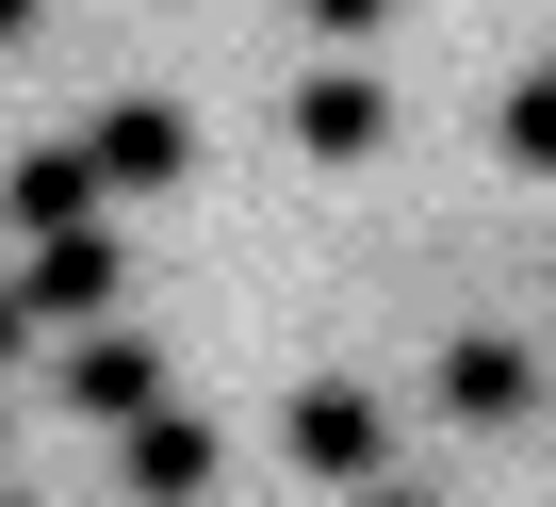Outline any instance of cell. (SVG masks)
<instances>
[{
	"instance_id": "4fadbf2b",
	"label": "cell",
	"mask_w": 556,
	"mask_h": 507,
	"mask_svg": "<svg viewBox=\"0 0 556 507\" xmlns=\"http://www.w3.org/2000/svg\"><path fill=\"white\" fill-rule=\"evenodd\" d=\"M540 83H556V50H540Z\"/></svg>"
},
{
	"instance_id": "8fae6325",
	"label": "cell",
	"mask_w": 556,
	"mask_h": 507,
	"mask_svg": "<svg viewBox=\"0 0 556 507\" xmlns=\"http://www.w3.org/2000/svg\"><path fill=\"white\" fill-rule=\"evenodd\" d=\"M17 344H34V312H17V279H0V360H17Z\"/></svg>"
},
{
	"instance_id": "277c9868",
	"label": "cell",
	"mask_w": 556,
	"mask_h": 507,
	"mask_svg": "<svg viewBox=\"0 0 556 507\" xmlns=\"http://www.w3.org/2000/svg\"><path fill=\"white\" fill-rule=\"evenodd\" d=\"M295 148H312V164H377V148H393V83H377V66H312V83H295Z\"/></svg>"
},
{
	"instance_id": "52a82bcc",
	"label": "cell",
	"mask_w": 556,
	"mask_h": 507,
	"mask_svg": "<svg viewBox=\"0 0 556 507\" xmlns=\"http://www.w3.org/2000/svg\"><path fill=\"white\" fill-rule=\"evenodd\" d=\"M0 213H17V229H66V213H99V164H83V131H50V148H17V164H0Z\"/></svg>"
},
{
	"instance_id": "30bf717a",
	"label": "cell",
	"mask_w": 556,
	"mask_h": 507,
	"mask_svg": "<svg viewBox=\"0 0 556 507\" xmlns=\"http://www.w3.org/2000/svg\"><path fill=\"white\" fill-rule=\"evenodd\" d=\"M507 164H556V83H523V99H507Z\"/></svg>"
},
{
	"instance_id": "7c38bea8",
	"label": "cell",
	"mask_w": 556,
	"mask_h": 507,
	"mask_svg": "<svg viewBox=\"0 0 556 507\" xmlns=\"http://www.w3.org/2000/svg\"><path fill=\"white\" fill-rule=\"evenodd\" d=\"M34 17H50V0H0V50H17V34H34Z\"/></svg>"
},
{
	"instance_id": "9c48e42d",
	"label": "cell",
	"mask_w": 556,
	"mask_h": 507,
	"mask_svg": "<svg viewBox=\"0 0 556 507\" xmlns=\"http://www.w3.org/2000/svg\"><path fill=\"white\" fill-rule=\"evenodd\" d=\"M295 17H312L328 50H361V34H393V17H409V0H295Z\"/></svg>"
},
{
	"instance_id": "3957f363",
	"label": "cell",
	"mask_w": 556,
	"mask_h": 507,
	"mask_svg": "<svg viewBox=\"0 0 556 507\" xmlns=\"http://www.w3.org/2000/svg\"><path fill=\"white\" fill-rule=\"evenodd\" d=\"M278 442H295L312 491H377V474H393V426H377V393H344V377H312L295 409H278Z\"/></svg>"
},
{
	"instance_id": "8992f818",
	"label": "cell",
	"mask_w": 556,
	"mask_h": 507,
	"mask_svg": "<svg viewBox=\"0 0 556 507\" xmlns=\"http://www.w3.org/2000/svg\"><path fill=\"white\" fill-rule=\"evenodd\" d=\"M442 409H458V426H523V409H540V360H523L507 328H458V344H442Z\"/></svg>"
},
{
	"instance_id": "5b68a950",
	"label": "cell",
	"mask_w": 556,
	"mask_h": 507,
	"mask_svg": "<svg viewBox=\"0 0 556 507\" xmlns=\"http://www.w3.org/2000/svg\"><path fill=\"white\" fill-rule=\"evenodd\" d=\"M148 393H164V360H148L131 328H99V312H83V328H66V409H83V426H131Z\"/></svg>"
},
{
	"instance_id": "6da1fadb",
	"label": "cell",
	"mask_w": 556,
	"mask_h": 507,
	"mask_svg": "<svg viewBox=\"0 0 556 507\" xmlns=\"http://www.w3.org/2000/svg\"><path fill=\"white\" fill-rule=\"evenodd\" d=\"M83 164H99V197H180L197 180V115L180 99H99L83 115Z\"/></svg>"
},
{
	"instance_id": "ba28073f",
	"label": "cell",
	"mask_w": 556,
	"mask_h": 507,
	"mask_svg": "<svg viewBox=\"0 0 556 507\" xmlns=\"http://www.w3.org/2000/svg\"><path fill=\"white\" fill-rule=\"evenodd\" d=\"M213 474H229L213 426H197L180 393H148V409H131V491H213Z\"/></svg>"
},
{
	"instance_id": "7a4b0ae2",
	"label": "cell",
	"mask_w": 556,
	"mask_h": 507,
	"mask_svg": "<svg viewBox=\"0 0 556 507\" xmlns=\"http://www.w3.org/2000/svg\"><path fill=\"white\" fill-rule=\"evenodd\" d=\"M17 245H34V263H17V312H34V328H83V312H115V295H131V263H115V229H99V213L17 229Z\"/></svg>"
}]
</instances>
